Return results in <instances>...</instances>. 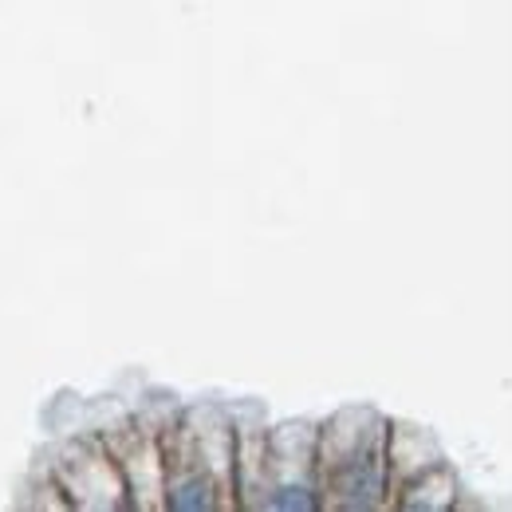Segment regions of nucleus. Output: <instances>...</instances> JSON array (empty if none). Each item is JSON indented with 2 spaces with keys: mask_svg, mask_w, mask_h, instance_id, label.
Segmentation results:
<instances>
[{
  "mask_svg": "<svg viewBox=\"0 0 512 512\" xmlns=\"http://www.w3.org/2000/svg\"><path fill=\"white\" fill-rule=\"evenodd\" d=\"M402 509H430V512H446L457 505V481H453V469L434 461L426 465L414 481L402 485V497H398Z\"/></svg>",
  "mask_w": 512,
  "mask_h": 512,
  "instance_id": "f03ea898",
  "label": "nucleus"
},
{
  "mask_svg": "<svg viewBox=\"0 0 512 512\" xmlns=\"http://www.w3.org/2000/svg\"><path fill=\"white\" fill-rule=\"evenodd\" d=\"M323 442V481L335 505L343 509H375L386 497L390 477V430L375 414H355V426L343 430V418L331 426Z\"/></svg>",
  "mask_w": 512,
  "mask_h": 512,
  "instance_id": "f257e3e1",
  "label": "nucleus"
}]
</instances>
